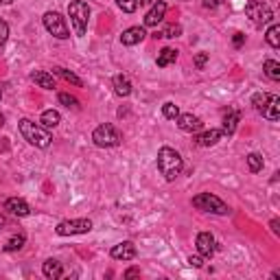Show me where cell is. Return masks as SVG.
Returning <instances> with one entry per match:
<instances>
[{
    "label": "cell",
    "instance_id": "1",
    "mask_svg": "<svg viewBox=\"0 0 280 280\" xmlns=\"http://www.w3.org/2000/svg\"><path fill=\"white\" fill-rule=\"evenodd\" d=\"M158 169H160V173L164 175L166 182H173V180L182 173L184 160H182V156H180L175 149L162 147L160 151H158Z\"/></svg>",
    "mask_w": 280,
    "mask_h": 280
},
{
    "label": "cell",
    "instance_id": "2",
    "mask_svg": "<svg viewBox=\"0 0 280 280\" xmlns=\"http://www.w3.org/2000/svg\"><path fill=\"white\" fill-rule=\"evenodd\" d=\"M18 129H20L22 138H24L26 142L33 144V147H40V149H46L48 144H51V140H53L46 127L35 125L33 120H29V119H22L20 123H18Z\"/></svg>",
    "mask_w": 280,
    "mask_h": 280
},
{
    "label": "cell",
    "instance_id": "3",
    "mask_svg": "<svg viewBox=\"0 0 280 280\" xmlns=\"http://www.w3.org/2000/svg\"><path fill=\"white\" fill-rule=\"evenodd\" d=\"M68 16H70L72 26H75V33L79 35V38H83L85 29H88V18H90L88 2H83V0H72L68 4Z\"/></svg>",
    "mask_w": 280,
    "mask_h": 280
},
{
    "label": "cell",
    "instance_id": "4",
    "mask_svg": "<svg viewBox=\"0 0 280 280\" xmlns=\"http://www.w3.org/2000/svg\"><path fill=\"white\" fill-rule=\"evenodd\" d=\"M92 142L97 144V147H101V149L116 147V144L120 142V134H119V129H116L114 125L103 123L92 132Z\"/></svg>",
    "mask_w": 280,
    "mask_h": 280
},
{
    "label": "cell",
    "instance_id": "5",
    "mask_svg": "<svg viewBox=\"0 0 280 280\" xmlns=\"http://www.w3.org/2000/svg\"><path fill=\"white\" fill-rule=\"evenodd\" d=\"M193 206L197 210H204V212H215V215H228L230 208L219 200L217 195L212 193H201V195L193 197Z\"/></svg>",
    "mask_w": 280,
    "mask_h": 280
},
{
    "label": "cell",
    "instance_id": "6",
    "mask_svg": "<svg viewBox=\"0 0 280 280\" xmlns=\"http://www.w3.org/2000/svg\"><path fill=\"white\" fill-rule=\"evenodd\" d=\"M44 26L46 31L57 40H68L70 38V31H68V24L66 20L60 16L57 11H46L44 13Z\"/></svg>",
    "mask_w": 280,
    "mask_h": 280
},
{
    "label": "cell",
    "instance_id": "7",
    "mask_svg": "<svg viewBox=\"0 0 280 280\" xmlns=\"http://www.w3.org/2000/svg\"><path fill=\"white\" fill-rule=\"evenodd\" d=\"M245 16L250 18L254 24H265V22H269L274 18V13H272V9H269L265 2L250 0V2L245 4Z\"/></svg>",
    "mask_w": 280,
    "mask_h": 280
},
{
    "label": "cell",
    "instance_id": "8",
    "mask_svg": "<svg viewBox=\"0 0 280 280\" xmlns=\"http://www.w3.org/2000/svg\"><path fill=\"white\" fill-rule=\"evenodd\" d=\"M92 230V221L90 219H72V221H61L55 228L60 237H70V234H88Z\"/></svg>",
    "mask_w": 280,
    "mask_h": 280
},
{
    "label": "cell",
    "instance_id": "9",
    "mask_svg": "<svg viewBox=\"0 0 280 280\" xmlns=\"http://www.w3.org/2000/svg\"><path fill=\"white\" fill-rule=\"evenodd\" d=\"M175 120H178V127L182 129V132H188V134H195V132H200V129L204 127L201 119L200 116H195V114H180Z\"/></svg>",
    "mask_w": 280,
    "mask_h": 280
},
{
    "label": "cell",
    "instance_id": "10",
    "mask_svg": "<svg viewBox=\"0 0 280 280\" xmlns=\"http://www.w3.org/2000/svg\"><path fill=\"white\" fill-rule=\"evenodd\" d=\"M110 254H112V259H116V260H132V259H136V245H134L132 241H123L112 247Z\"/></svg>",
    "mask_w": 280,
    "mask_h": 280
},
{
    "label": "cell",
    "instance_id": "11",
    "mask_svg": "<svg viewBox=\"0 0 280 280\" xmlns=\"http://www.w3.org/2000/svg\"><path fill=\"white\" fill-rule=\"evenodd\" d=\"M164 13H166V2L158 0V2L149 9L147 16H144V26H158L162 20H164Z\"/></svg>",
    "mask_w": 280,
    "mask_h": 280
},
{
    "label": "cell",
    "instance_id": "12",
    "mask_svg": "<svg viewBox=\"0 0 280 280\" xmlns=\"http://www.w3.org/2000/svg\"><path fill=\"white\" fill-rule=\"evenodd\" d=\"M197 250L204 259H210L215 254V239H212L210 232H200L197 234Z\"/></svg>",
    "mask_w": 280,
    "mask_h": 280
},
{
    "label": "cell",
    "instance_id": "13",
    "mask_svg": "<svg viewBox=\"0 0 280 280\" xmlns=\"http://www.w3.org/2000/svg\"><path fill=\"white\" fill-rule=\"evenodd\" d=\"M4 210H9L16 217H26L31 212L29 204H26L24 200H20V197H9V200L4 201Z\"/></svg>",
    "mask_w": 280,
    "mask_h": 280
},
{
    "label": "cell",
    "instance_id": "14",
    "mask_svg": "<svg viewBox=\"0 0 280 280\" xmlns=\"http://www.w3.org/2000/svg\"><path fill=\"white\" fill-rule=\"evenodd\" d=\"M144 29L142 26H132V29L123 31V35H120V42L125 44V46H136V44H140L144 40Z\"/></svg>",
    "mask_w": 280,
    "mask_h": 280
},
{
    "label": "cell",
    "instance_id": "15",
    "mask_svg": "<svg viewBox=\"0 0 280 280\" xmlns=\"http://www.w3.org/2000/svg\"><path fill=\"white\" fill-rule=\"evenodd\" d=\"M223 136V132L221 129H208V132L200 134V136L195 138V142L200 144V147H212V144H217Z\"/></svg>",
    "mask_w": 280,
    "mask_h": 280
},
{
    "label": "cell",
    "instance_id": "16",
    "mask_svg": "<svg viewBox=\"0 0 280 280\" xmlns=\"http://www.w3.org/2000/svg\"><path fill=\"white\" fill-rule=\"evenodd\" d=\"M31 81H35V83H38L40 88H44V90L55 88V79H53V75H48V72H44V70H33L31 72Z\"/></svg>",
    "mask_w": 280,
    "mask_h": 280
},
{
    "label": "cell",
    "instance_id": "17",
    "mask_svg": "<svg viewBox=\"0 0 280 280\" xmlns=\"http://www.w3.org/2000/svg\"><path fill=\"white\" fill-rule=\"evenodd\" d=\"M260 114H263L265 119H269V120H278L280 119V99L276 97V94L269 97L267 105H265V110L260 112Z\"/></svg>",
    "mask_w": 280,
    "mask_h": 280
},
{
    "label": "cell",
    "instance_id": "18",
    "mask_svg": "<svg viewBox=\"0 0 280 280\" xmlns=\"http://www.w3.org/2000/svg\"><path fill=\"white\" fill-rule=\"evenodd\" d=\"M42 272H44V276H46V278L57 280V278H61V274H64V267H61V263H60V260H55V259H48L46 263H44Z\"/></svg>",
    "mask_w": 280,
    "mask_h": 280
},
{
    "label": "cell",
    "instance_id": "19",
    "mask_svg": "<svg viewBox=\"0 0 280 280\" xmlns=\"http://www.w3.org/2000/svg\"><path fill=\"white\" fill-rule=\"evenodd\" d=\"M114 90H116L119 97H129V94H132V81H129V77L116 75L114 77Z\"/></svg>",
    "mask_w": 280,
    "mask_h": 280
},
{
    "label": "cell",
    "instance_id": "20",
    "mask_svg": "<svg viewBox=\"0 0 280 280\" xmlns=\"http://www.w3.org/2000/svg\"><path fill=\"white\" fill-rule=\"evenodd\" d=\"M60 120H61V116L57 110H46V112H42V116H40V123H42V127H46V129L57 127Z\"/></svg>",
    "mask_w": 280,
    "mask_h": 280
},
{
    "label": "cell",
    "instance_id": "21",
    "mask_svg": "<svg viewBox=\"0 0 280 280\" xmlns=\"http://www.w3.org/2000/svg\"><path fill=\"white\" fill-rule=\"evenodd\" d=\"M175 60H178V51H175V48H171V46H166V48H162V51H160L156 64L160 66V68H166V66L173 64Z\"/></svg>",
    "mask_w": 280,
    "mask_h": 280
},
{
    "label": "cell",
    "instance_id": "22",
    "mask_svg": "<svg viewBox=\"0 0 280 280\" xmlns=\"http://www.w3.org/2000/svg\"><path fill=\"white\" fill-rule=\"evenodd\" d=\"M237 123H239V112H228V116L223 119V129L221 132L225 134V136H232L234 129H237Z\"/></svg>",
    "mask_w": 280,
    "mask_h": 280
},
{
    "label": "cell",
    "instance_id": "23",
    "mask_svg": "<svg viewBox=\"0 0 280 280\" xmlns=\"http://www.w3.org/2000/svg\"><path fill=\"white\" fill-rule=\"evenodd\" d=\"M53 75L61 77V79H64V81H68V83L77 85V88H81V85H83V81H81L79 77L75 75V72H70V70H66V68H53Z\"/></svg>",
    "mask_w": 280,
    "mask_h": 280
},
{
    "label": "cell",
    "instance_id": "24",
    "mask_svg": "<svg viewBox=\"0 0 280 280\" xmlns=\"http://www.w3.org/2000/svg\"><path fill=\"white\" fill-rule=\"evenodd\" d=\"M263 70H265V75H267L269 79H274V81L280 79V64H278L276 60H267V61H265Z\"/></svg>",
    "mask_w": 280,
    "mask_h": 280
},
{
    "label": "cell",
    "instance_id": "25",
    "mask_svg": "<svg viewBox=\"0 0 280 280\" xmlns=\"http://www.w3.org/2000/svg\"><path fill=\"white\" fill-rule=\"evenodd\" d=\"M265 38H267L269 46L278 48L280 46V24H272V26H269V31H267V35H265Z\"/></svg>",
    "mask_w": 280,
    "mask_h": 280
},
{
    "label": "cell",
    "instance_id": "26",
    "mask_svg": "<svg viewBox=\"0 0 280 280\" xmlns=\"http://www.w3.org/2000/svg\"><path fill=\"white\" fill-rule=\"evenodd\" d=\"M24 241H26L24 234H18V237H11L7 243H4L2 250H4V252H16V250H20V247L24 245Z\"/></svg>",
    "mask_w": 280,
    "mask_h": 280
},
{
    "label": "cell",
    "instance_id": "27",
    "mask_svg": "<svg viewBox=\"0 0 280 280\" xmlns=\"http://www.w3.org/2000/svg\"><path fill=\"white\" fill-rule=\"evenodd\" d=\"M247 166H250L252 173L263 171V156H260V153H250V156H247Z\"/></svg>",
    "mask_w": 280,
    "mask_h": 280
},
{
    "label": "cell",
    "instance_id": "28",
    "mask_svg": "<svg viewBox=\"0 0 280 280\" xmlns=\"http://www.w3.org/2000/svg\"><path fill=\"white\" fill-rule=\"evenodd\" d=\"M269 97H272V94H265V92H259V94H254V97H252V105H254V110L259 112V114L265 110V105H267Z\"/></svg>",
    "mask_w": 280,
    "mask_h": 280
},
{
    "label": "cell",
    "instance_id": "29",
    "mask_svg": "<svg viewBox=\"0 0 280 280\" xmlns=\"http://www.w3.org/2000/svg\"><path fill=\"white\" fill-rule=\"evenodd\" d=\"M162 114H164V119L175 120L180 116V107L175 105V103H164V105H162Z\"/></svg>",
    "mask_w": 280,
    "mask_h": 280
},
{
    "label": "cell",
    "instance_id": "30",
    "mask_svg": "<svg viewBox=\"0 0 280 280\" xmlns=\"http://www.w3.org/2000/svg\"><path fill=\"white\" fill-rule=\"evenodd\" d=\"M119 9H123L125 13H134L138 9V0H116Z\"/></svg>",
    "mask_w": 280,
    "mask_h": 280
},
{
    "label": "cell",
    "instance_id": "31",
    "mask_svg": "<svg viewBox=\"0 0 280 280\" xmlns=\"http://www.w3.org/2000/svg\"><path fill=\"white\" fill-rule=\"evenodd\" d=\"M182 35V26L180 24H169L164 31H162L160 38H180Z\"/></svg>",
    "mask_w": 280,
    "mask_h": 280
},
{
    "label": "cell",
    "instance_id": "32",
    "mask_svg": "<svg viewBox=\"0 0 280 280\" xmlns=\"http://www.w3.org/2000/svg\"><path fill=\"white\" fill-rule=\"evenodd\" d=\"M57 99H60V103L61 105H66V107H79V101H77L75 97H70L68 92H60V97Z\"/></svg>",
    "mask_w": 280,
    "mask_h": 280
},
{
    "label": "cell",
    "instance_id": "33",
    "mask_svg": "<svg viewBox=\"0 0 280 280\" xmlns=\"http://www.w3.org/2000/svg\"><path fill=\"white\" fill-rule=\"evenodd\" d=\"M7 40H9V24L4 20H0V48L7 44Z\"/></svg>",
    "mask_w": 280,
    "mask_h": 280
},
{
    "label": "cell",
    "instance_id": "34",
    "mask_svg": "<svg viewBox=\"0 0 280 280\" xmlns=\"http://www.w3.org/2000/svg\"><path fill=\"white\" fill-rule=\"evenodd\" d=\"M206 61H208V53H197V55H195V68L197 70H204Z\"/></svg>",
    "mask_w": 280,
    "mask_h": 280
},
{
    "label": "cell",
    "instance_id": "35",
    "mask_svg": "<svg viewBox=\"0 0 280 280\" xmlns=\"http://www.w3.org/2000/svg\"><path fill=\"white\" fill-rule=\"evenodd\" d=\"M188 265L191 267H204V256H188Z\"/></svg>",
    "mask_w": 280,
    "mask_h": 280
},
{
    "label": "cell",
    "instance_id": "36",
    "mask_svg": "<svg viewBox=\"0 0 280 280\" xmlns=\"http://www.w3.org/2000/svg\"><path fill=\"white\" fill-rule=\"evenodd\" d=\"M232 42H234V46H237V48H241L243 42H245V35H243V33H234V40H232Z\"/></svg>",
    "mask_w": 280,
    "mask_h": 280
},
{
    "label": "cell",
    "instance_id": "37",
    "mask_svg": "<svg viewBox=\"0 0 280 280\" xmlns=\"http://www.w3.org/2000/svg\"><path fill=\"white\" fill-rule=\"evenodd\" d=\"M134 276H140V269L132 267V269H127V272H125V278H134Z\"/></svg>",
    "mask_w": 280,
    "mask_h": 280
},
{
    "label": "cell",
    "instance_id": "38",
    "mask_svg": "<svg viewBox=\"0 0 280 280\" xmlns=\"http://www.w3.org/2000/svg\"><path fill=\"white\" fill-rule=\"evenodd\" d=\"M217 4H219L217 0H204V7H206V9H215Z\"/></svg>",
    "mask_w": 280,
    "mask_h": 280
},
{
    "label": "cell",
    "instance_id": "39",
    "mask_svg": "<svg viewBox=\"0 0 280 280\" xmlns=\"http://www.w3.org/2000/svg\"><path fill=\"white\" fill-rule=\"evenodd\" d=\"M272 230L278 234V230H280V228H278V219H274V221H272Z\"/></svg>",
    "mask_w": 280,
    "mask_h": 280
},
{
    "label": "cell",
    "instance_id": "40",
    "mask_svg": "<svg viewBox=\"0 0 280 280\" xmlns=\"http://www.w3.org/2000/svg\"><path fill=\"white\" fill-rule=\"evenodd\" d=\"M13 0H0V4H11Z\"/></svg>",
    "mask_w": 280,
    "mask_h": 280
},
{
    "label": "cell",
    "instance_id": "41",
    "mask_svg": "<svg viewBox=\"0 0 280 280\" xmlns=\"http://www.w3.org/2000/svg\"><path fill=\"white\" fill-rule=\"evenodd\" d=\"M2 125H4V116L0 114V129H2Z\"/></svg>",
    "mask_w": 280,
    "mask_h": 280
},
{
    "label": "cell",
    "instance_id": "42",
    "mask_svg": "<svg viewBox=\"0 0 280 280\" xmlns=\"http://www.w3.org/2000/svg\"><path fill=\"white\" fill-rule=\"evenodd\" d=\"M2 225H4V217H0V228H2Z\"/></svg>",
    "mask_w": 280,
    "mask_h": 280
},
{
    "label": "cell",
    "instance_id": "43",
    "mask_svg": "<svg viewBox=\"0 0 280 280\" xmlns=\"http://www.w3.org/2000/svg\"><path fill=\"white\" fill-rule=\"evenodd\" d=\"M0 101H2V90H0Z\"/></svg>",
    "mask_w": 280,
    "mask_h": 280
}]
</instances>
